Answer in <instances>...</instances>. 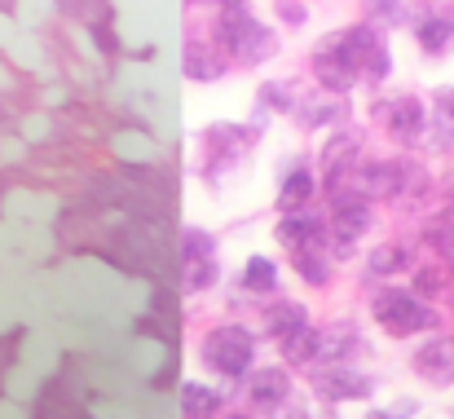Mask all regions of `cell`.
I'll return each mask as SVG.
<instances>
[{"mask_svg":"<svg viewBox=\"0 0 454 419\" xmlns=\"http://www.w3.org/2000/svg\"><path fill=\"white\" fill-rule=\"evenodd\" d=\"M415 40H419V49H424L428 58H442L454 40V18H446V13H428V18L415 27Z\"/></svg>","mask_w":454,"mask_h":419,"instance_id":"13","label":"cell"},{"mask_svg":"<svg viewBox=\"0 0 454 419\" xmlns=\"http://www.w3.org/2000/svg\"><path fill=\"white\" fill-rule=\"evenodd\" d=\"M252 358H256V336L239 322H225V327L207 331V340H203V362L225 380H243L252 371Z\"/></svg>","mask_w":454,"mask_h":419,"instance_id":"2","label":"cell"},{"mask_svg":"<svg viewBox=\"0 0 454 419\" xmlns=\"http://www.w3.org/2000/svg\"><path fill=\"white\" fill-rule=\"evenodd\" d=\"M309 194H313V172H309V168H296V172H287V177H283L278 203H283V208H301Z\"/></svg>","mask_w":454,"mask_h":419,"instance_id":"19","label":"cell"},{"mask_svg":"<svg viewBox=\"0 0 454 419\" xmlns=\"http://www.w3.org/2000/svg\"><path fill=\"white\" fill-rule=\"evenodd\" d=\"M411 367H415V376L428 380L433 389H450L454 384V340L437 336V340L419 344V353H415Z\"/></svg>","mask_w":454,"mask_h":419,"instance_id":"6","label":"cell"},{"mask_svg":"<svg viewBox=\"0 0 454 419\" xmlns=\"http://www.w3.org/2000/svg\"><path fill=\"white\" fill-rule=\"evenodd\" d=\"M292 261H296L301 279L313 282V287H322V282L331 279V265L322 261V248H304V252H292Z\"/></svg>","mask_w":454,"mask_h":419,"instance_id":"21","label":"cell"},{"mask_svg":"<svg viewBox=\"0 0 454 419\" xmlns=\"http://www.w3.org/2000/svg\"><path fill=\"white\" fill-rule=\"evenodd\" d=\"M278 243L287 252H304V248H322L326 243V221L322 217H309V212H292L278 221Z\"/></svg>","mask_w":454,"mask_h":419,"instance_id":"8","label":"cell"},{"mask_svg":"<svg viewBox=\"0 0 454 419\" xmlns=\"http://www.w3.org/2000/svg\"><path fill=\"white\" fill-rule=\"evenodd\" d=\"M278 349H283V358H287V362H317L322 331H317L313 322H304V327H296L292 336H283V340H278Z\"/></svg>","mask_w":454,"mask_h":419,"instance_id":"14","label":"cell"},{"mask_svg":"<svg viewBox=\"0 0 454 419\" xmlns=\"http://www.w3.org/2000/svg\"><path fill=\"white\" fill-rule=\"evenodd\" d=\"M357 75H362V71H357V67H348L331 44H322V49H317V80H322L326 89L344 93V89H353V84H357Z\"/></svg>","mask_w":454,"mask_h":419,"instance_id":"11","label":"cell"},{"mask_svg":"<svg viewBox=\"0 0 454 419\" xmlns=\"http://www.w3.org/2000/svg\"><path fill=\"white\" fill-rule=\"evenodd\" d=\"M380 22H402L406 18V4L402 0H375V9H371Z\"/></svg>","mask_w":454,"mask_h":419,"instance_id":"24","label":"cell"},{"mask_svg":"<svg viewBox=\"0 0 454 419\" xmlns=\"http://www.w3.org/2000/svg\"><path fill=\"white\" fill-rule=\"evenodd\" d=\"M181 407H185L190 415H216V411H221V393H212V389H203V384H185V389H181Z\"/></svg>","mask_w":454,"mask_h":419,"instance_id":"20","label":"cell"},{"mask_svg":"<svg viewBox=\"0 0 454 419\" xmlns=\"http://www.w3.org/2000/svg\"><path fill=\"white\" fill-rule=\"evenodd\" d=\"M216 4H221V9H225V4H239V0H216Z\"/></svg>","mask_w":454,"mask_h":419,"instance_id":"27","label":"cell"},{"mask_svg":"<svg viewBox=\"0 0 454 419\" xmlns=\"http://www.w3.org/2000/svg\"><path fill=\"white\" fill-rule=\"evenodd\" d=\"M384 120H388L393 138L415 141L424 129H428V107H424L419 98H397V102H388V107H384Z\"/></svg>","mask_w":454,"mask_h":419,"instance_id":"10","label":"cell"},{"mask_svg":"<svg viewBox=\"0 0 454 419\" xmlns=\"http://www.w3.org/2000/svg\"><path fill=\"white\" fill-rule=\"evenodd\" d=\"M415 291H419V296L446 291V274H442V270H419V274H415Z\"/></svg>","mask_w":454,"mask_h":419,"instance_id":"23","label":"cell"},{"mask_svg":"<svg viewBox=\"0 0 454 419\" xmlns=\"http://www.w3.org/2000/svg\"><path fill=\"white\" fill-rule=\"evenodd\" d=\"M331 203H335V239H340V248H353L366 230H371V199L353 186V190H335L331 194Z\"/></svg>","mask_w":454,"mask_h":419,"instance_id":"5","label":"cell"},{"mask_svg":"<svg viewBox=\"0 0 454 419\" xmlns=\"http://www.w3.org/2000/svg\"><path fill=\"white\" fill-rule=\"evenodd\" d=\"M348 159H357V138H353V133H340V138L326 146V159H322V172L331 177V186H335V177H340V168H344Z\"/></svg>","mask_w":454,"mask_h":419,"instance_id":"18","label":"cell"},{"mask_svg":"<svg viewBox=\"0 0 454 419\" xmlns=\"http://www.w3.org/2000/svg\"><path fill=\"white\" fill-rule=\"evenodd\" d=\"M340 115H344V107H335V102H326V107H322V102H313V107H304V124H309V129H317V124H331V120H340Z\"/></svg>","mask_w":454,"mask_h":419,"instance_id":"22","label":"cell"},{"mask_svg":"<svg viewBox=\"0 0 454 419\" xmlns=\"http://www.w3.org/2000/svg\"><path fill=\"white\" fill-rule=\"evenodd\" d=\"M411 261H415V252L411 248H402V243H384V248H375L371 252V274L375 279H397V274H406L411 270Z\"/></svg>","mask_w":454,"mask_h":419,"instance_id":"15","label":"cell"},{"mask_svg":"<svg viewBox=\"0 0 454 419\" xmlns=\"http://www.w3.org/2000/svg\"><path fill=\"white\" fill-rule=\"evenodd\" d=\"M313 389H317V398L348 402V398H366V393H371V380H366V376H357V371H353V367H344V362H331L326 371H317V376H313Z\"/></svg>","mask_w":454,"mask_h":419,"instance_id":"7","label":"cell"},{"mask_svg":"<svg viewBox=\"0 0 454 419\" xmlns=\"http://www.w3.org/2000/svg\"><path fill=\"white\" fill-rule=\"evenodd\" d=\"M243 287H247V291H274V287H278V265H274L270 257H252V261L243 265Z\"/></svg>","mask_w":454,"mask_h":419,"instance_id":"16","label":"cell"},{"mask_svg":"<svg viewBox=\"0 0 454 419\" xmlns=\"http://www.w3.org/2000/svg\"><path fill=\"white\" fill-rule=\"evenodd\" d=\"M375 322L388 331V336H419V331H433L437 327V313L424 304L419 291H402V287H384L375 300Z\"/></svg>","mask_w":454,"mask_h":419,"instance_id":"1","label":"cell"},{"mask_svg":"<svg viewBox=\"0 0 454 419\" xmlns=\"http://www.w3.org/2000/svg\"><path fill=\"white\" fill-rule=\"evenodd\" d=\"M216 36H221V44H225L239 62H261V58L274 53V36H270L243 4H225V9H221Z\"/></svg>","mask_w":454,"mask_h":419,"instance_id":"3","label":"cell"},{"mask_svg":"<svg viewBox=\"0 0 454 419\" xmlns=\"http://www.w3.org/2000/svg\"><path fill=\"white\" fill-rule=\"evenodd\" d=\"M292 398V380L287 371H247V402L261 407V411H278L283 402Z\"/></svg>","mask_w":454,"mask_h":419,"instance_id":"9","label":"cell"},{"mask_svg":"<svg viewBox=\"0 0 454 419\" xmlns=\"http://www.w3.org/2000/svg\"><path fill=\"white\" fill-rule=\"evenodd\" d=\"M278 18H283V22H292V27H301V22H304V9L296 4V0H283V4H278Z\"/></svg>","mask_w":454,"mask_h":419,"instance_id":"26","label":"cell"},{"mask_svg":"<svg viewBox=\"0 0 454 419\" xmlns=\"http://www.w3.org/2000/svg\"><path fill=\"white\" fill-rule=\"evenodd\" d=\"M190 248L194 252H185V287H207V282L216 279V261H212V239L207 234H190Z\"/></svg>","mask_w":454,"mask_h":419,"instance_id":"12","label":"cell"},{"mask_svg":"<svg viewBox=\"0 0 454 419\" xmlns=\"http://www.w3.org/2000/svg\"><path fill=\"white\" fill-rule=\"evenodd\" d=\"M433 107L442 111L446 124H454V89H437V93H433Z\"/></svg>","mask_w":454,"mask_h":419,"instance_id":"25","label":"cell"},{"mask_svg":"<svg viewBox=\"0 0 454 419\" xmlns=\"http://www.w3.org/2000/svg\"><path fill=\"white\" fill-rule=\"evenodd\" d=\"M265 322H270V331H274V340H283V336H292L296 327H304L309 322V313H304L301 304H274L270 313H265Z\"/></svg>","mask_w":454,"mask_h":419,"instance_id":"17","label":"cell"},{"mask_svg":"<svg viewBox=\"0 0 454 419\" xmlns=\"http://www.w3.org/2000/svg\"><path fill=\"white\" fill-rule=\"evenodd\" d=\"M348 67H357L362 75H371V80H384L388 75V44L380 40V31L375 27H348V31H340V36H331L326 40Z\"/></svg>","mask_w":454,"mask_h":419,"instance_id":"4","label":"cell"}]
</instances>
